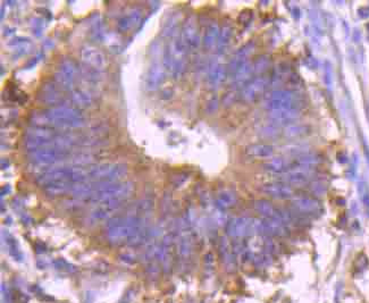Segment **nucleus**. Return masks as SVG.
Here are the masks:
<instances>
[{
  "instance_id": "30",
  "label": "nucleus",
  "mask_w": 369,
  "mask_h": 303,
  "mask_svg": "<svg viewBox=\"0 0 369 303\" xmlns=\"http://www.w3.org/2000/svg\"><path fill=\"white\" fill-rule=\"evenodd\" d=\"M309 132H310V127L308 125L293 123V124H290L284 127L283 134L286 139L295 140V139H300V137L307 135V134H309Z\"/></svg>"
},
{
  "instance_id": "9",
  "label": "nucleus",
  "mask_w": 369,
  "mask_h": 303,
  "mask_svg": "<svg viewBox=\"0 0 369 303\" xmlns=\"http://www.w3.org/2000/svg\"><path fill=\"white\" fill-rule=\"evenodd\" d=\"M270 85V77L266 75L256 76L241 91V98L248 103L255 102L260 97L265 96Z\"/></svg>"
},
{
  "instance_id": "14",
  "label": "nucleus",
  "mask_w": 369,
  "mask_h": 303,
  "mask_svg": "<svg viewBox=\"0 0 369 303\" xmlns=\"http://www.w3.org/2000/svg\"><path fill=\"white\" fill-rule=\"evenodd\" d=\"M82 61L84 62V65L90 67V68L96 69L98 72H101L107 65L106 57L100 50L96 48H84L81 52Z\"/></svg>"
},
{
  "instance_id": "42",
  "label": "nucleus",
  "mask_w": 369,
  "mask_h": 303,
  "mask_svg": "<svg viewBox=\"0 0 369 303\" xmlns=\"http://www.w3.org/2000/svg\"><path fill=\"white\" fill-rule=\"evenodd\" d=\"M359 193H360L361 200H363L365 205H367V207L369 208V189H368L367 184H365V183H360Z\"/></svg>"
},
{
  "instance_id": "16",
  "label": "nucleus",
  "mask_w": 369,
  "mask_h": 303,
  "mask_svg": "<svg viewBox=\"0 0 369 303\" xmlns=\"http://www.w3.org/2000/svg\"><path fill=\"white\" fill-rule=\"evenodd\" d=\"M227 75V66L221 63H214L210 65L208 74H207V85L210 90H216L224 83Z\"/></svg>"
},
{
  "instance_id": "26",
  "label": "nucleus",
  "mask_w": 369,
  "mask_h": 303,
  "mask_svg": "<svg viewBox=\"0 0 369 303\" xmlns=\"http://www.w3.org/2000/svg\"><path fill=\"white\" fill-rule=\"evenodd\" d=\"M246 155L250 158L265 159L274 155V147L266 143H255L246 148Z\"/></svg>"
},
{
  "instance_id": "45",
  "label": "nucleus",
  "mask_w": 369,
  "mask_h": 303,
  "mask_svg": "<svg viewBox=\"0 0 369 303\" xmlns=\"http://www.w3.org/2000/svg\"><path fill=\"white\" fill-rule=\"evenodd\" d=\"M332 73H331V65L329 63H326V66H325V82L326 84L330 85L332 84Z\"/></svg>"
},
{
  "instance_id": "5",
  "label": "nucleus",
  "mask_w": 369,
  "mask_h": 303,
  "mask_svg": "<svg viewBox=\"0 0 369 303\" xmlns=\"http://www.w3.org/2000/svg\"><path fill=\"white\" fill-rule=\"evenodd\" d=\"M57 131L49 127H35L28 130L25 134L24 145L31 151L39 150L42 148H48L49 145L54 147V142L58 136Z\"/></svg>"
},
{
  "instance_id": "25",
  "label": "nucleus",
  "mask_w": 369,
  "mask_h": 303,
  "mask_svg": "<svg viewBox=\"0 0 369 303\" xmlns=\"http://www.w3.org/2000/svg\"><path fill=\"white\" fill-rule=\"evenodd\" d=\"M291 68L288 64L285 63H280L278 65L275 67L273 76L270 77V85L274 89H281L283 84L286 82H289V78L291 76Z\"/></svg>"
},
{
  "instance_id": "24",
  "label": "nucleus",
  "mask_w": 369,
  "mask_h": 303,
  "mask_svg": "<svg viewBox=\"0 0 369 303\" xmlns=\"http://www.w3.org/2000/svg\"><path fill=\"white\" fill-rule=\"evenodd\" d=\"M254 207L256 209V211H257L259 215H261L265 219L277 218L283 222V212L275 208L272 202L267 200H257L254 203Z\"/></svg>"
},
{
  "instance_id": "47",
  "label": "nucleus",
  "mask_w": 369,
  "mask_h": 303,
  "mask_svg": "<svg viewBox=\"0 0 369 303\" xmlns=\"http://www.w3.org/2000/svg\"><path fill=\"white\" fill-rule=\"evenodd\" d=\"M364 147H365V155H366V158H367L368 163H369V148H368L367 144H365Z\"/></svg>"
},
{
  "instance_id": "40",
  "label": "nucleus",
  "mask_w": 369,
  "mask_h": 303,
  "mask_svg": "<svg viewBox=\"0 0 369 303\" xmlns=\"http://www.w3.org/2000/svg\"><path fill=\"white\" fill-rule=\"evenodd\" d=\"M310 190L316 196H323L326 192V185L319 181L310 182Z\"/></svg>"
},
{
  "instance_id": "6",
  "label": "nucleus",
  "mask_w": 369,
  "mask_h": 303,
  "mask_svg": "<svg viewBox=\"0 0 369 303\" xmlns=\"http://www.w3.org/2000/svg\"><path fill=\"white\" fill-rule=\"evenodd\" d=\"M226 231L228 235L233 237H243L256 233L262 234V220L239 217V218L229 220Z\"/></svg>"
},
{
  "instance_id": "39",
  "label": "nucleus",
  "mask_w": 369,
  "mask_h": 303,
  "mask_svg": "<svg viewBox=\"0 0 369 303\" xmlns=\"http://www.w3.org/2000/svg\"><path fill=\"white\" fill-rule=\"evenodd\" d=\"M280 134V127L269 123L268 125L263 126L261 130V135L263 137H275Z\"/></svg>"
},
{
  "instance_id": "3",
  "label": "nucleus",
  "mask_w": 369,
  "mask_h": 303,
  "mask_svg": "<svg viewBox=\"0 0 369 303\" xmlns=\"http://www.w3.org/2000/svg\"><path fill=\"white\" fill-rule=\"evenodd\" d=\"M299 96L292 90L274 89L263 96L262 106L266 110L299 109Z\"/></svg>"
},
{
  "instance_id": "2",
  "label": "nucleus",
  "mask_w": 369,
  "mask_h": 303,
  "mask_svg": "<svg viewBox=\"0 0 369 303\" xmlns=\"http://www.w3.org/2000/svg\"><path fill=\"white\" fill-rule=\"evenodd\" d=\"M49 126L74 129L85 124V118L80 110L70 107H55L46 110Z\"/></svg>"
},
{
  "instance_id": "32",
  "label": "nucleus",
  "mask_w": 369,
  "mask_h": 303,
  "mask_svg": "<svg viewBox=\"0 0 369 303\" xmlns=\"http://www.w3.org/2000/svg\"><path fill=\"white\" fill-rule=\"evenodd\" d=\"M263 168L266 170L270 171L274 174H283L284 171L288 170V163L284 158L277 157V158L270 159L268 162L263 164Z\"/></svg>"
},
{
  "instance_id": "10",
  "label": "nucleus",
  "mask_w": 369,
  "mask_h": 303,
  "mask_svg": "<svg viewBox=\"0 0 369 303\" xmlns=\"http://www.w3.org/2000/svg\"><path fill=\"white\" fill-rule=\"evenodd\" d=\"M314 169L295 166V168L288 169L280 175V181L289 186H303L309 184Z\"/></svg>"
},
{
  "instance_id": "17",
  "label": "nucleus",
  "mask_w": 369,
  "mask_h": 303,
  "mask_svg": "<svg viewBox=\"0 0 369 303\" xmlns=\"http://www.w3.org/2000/svg\"><path fill=\"white\" fill-rule=\"evenodd\" d=\"M300 109H282L268 111V121L276 126H288L293 124L300 117Z\"/></svg>"
},
{
  "instance_id": "29",
  "label": "nucleus",
  "mask_w": 369,
  "mask_h": 303,
  "mask_svg": "<svg viewBox=\"0 0 369 303\" xmlns=\"http://www.w3.org/2000/svg\"><path fill=\"white\" fill-rule=\"evenodd\" d=\"M323 157L316 152H306L298 157H295V165L299 167L311 168L314 169L316 166L322 164Z\"/></svg>"
},
{
  "instance_id": "44",
  "label": "nucleus",
  "mask_w": 369,
  "mask_h": 303,
  "mask_svg": "<svg viewBox=\"0 0 369 303\" xmlns=\"http://www.w3.org/2000/svg\"><path fill=\"white\" fill-rule=\"evenodd\" d=\"M251 20H252V12H250V10H246V12L241 13L240 17H239V21L243 24L250 23Z\"/></svg>"
},
{
  "instance_id": "43",
  "label": "nucleus",
  "mask_w": 369,
  "mask_h": 303,
  "mask_svg": "<svg viewBox=\"0 0 369 303\" xmlns=\"http://www.w3.org/2000/svg\"><path fill=\"white\" fill-rule=\"evenodd\" d=\"M235 97H236L235 91H233V90H232V91H229V92L226 93V95H225V97L223 98V101H221V102H223V104H224L225 107L231 106V104L235 101Z\"/></svg>"
},
{
  "instance_id": "36",
  "label": "nucleus",
  "mask_w": 369,
  "mask_h": 303,
  "mask_svg": "<svg viewBox=\"0 0 369 303\" xmlns=\"http://www.w3.org/2000/svg\"><path fill=\"white\" fill-rule=\"evenodd\" d=\"M180 21V16L178 14L172 15L168 20L165 22L163 28V35L169 38V36H175L176 31H178V24Z\"/></svg>"
},
{
  "instance_id": "1",
  "label": "nucleus",
  "mask_w": 369,
  "mask_h": 303,
  "mask_svg": "<svg viewBox=\"0 0 369 303\" xmlns=\"http://www.w3.org/2000/svg\"><path fill=\"white\" fill-rule=\"evenodd\" d=\"M187 52L185 46H184L181 36L175 35L169 41V43L165 47L163 56V65L165 70L173 78H179L185 73L187 66Z\"/></svg>"
},
{
  "instance_id": "12",
  "label": "nucleus",
  "mask_w": 369,
  "mask_h": 303,
  "mask_svg": "<svg viewBox=\"0 0 369 303\" xmlns=\"http://www.w3.org/2000/svg\"><path fill=\"white\" fill-rule=\"evenodd\" d=\"M70 156V153L67 150H63V149L52 147V148H42L39 150L32 151L30 155V159L31 162L37 165H52L55 163H58L60 160H64Z\"/></svg>"
},
{
  "instance_id": "15",
  "label": "nucleus",
  "mask_w": 369,
  "mask_h": 303,
  "mask_svg": "<svg viewBox=\"0 0 369 303\" xmlns=\"http://www.w3.org/2000/svg\"><path fill=\"white\" fill-rule=\"evenodd\" d=\"M292 207L295 212L302 215H316L322 210V205L317 199L310 197H295L292 199Z\"/></svg>"
},
{
  "instance_id": "22",
  "label": "nucleus",
  "mask_w": 369,
  "mask_h": 303,
  "mask_svg": "<svg viewBox=\"0 0 369 303\" xmlns=\"http://www.w3.org/2000/svg\"><path fill=\"white\" fill-rule=\"evenodd\" d=\"M262 234L268 236L283 237L288 234V228L281 219H262Z\"/></svg>"
},
{
  "instance_id": "21",
  "label": "nucleus",
  "mask_w": 369,
  "mask_h": 303,
  "mask_svg": "<svg viewBox=\"0 0 369 303\" xmlns=\"http://www.w3.org/2000/svg\"><path fill=\"white\" fill-rule=\"evenodd\" d=\"M39 100L40 102L48 104V106H55L62 101V93L56 84L46 83L40 90Z\"/></svg>"
},
{
  "instance_id": "20",
  "label": "nucleus",
  "mask_w": 369,
  "mask_h": 303,
  "mask_svg": "<svg viewBox=\"0 0 369 303\" xmlns=\"http://www.w3.org/2000/svg\"><path fill=\"white\" fill-rule=\"evenodd\" d=\"M254 63L250 61L243 64L232 76V85L234 90L243 89L252 80L254 75Z\"/></svg>"
},
{
  "instance_id": "8",
  "label": "nucleus",
  "mask_w": 369,
  "mask_h": 303,
  "mask_svg": "<svg viewBox=\"0 0 369 303\" xmlns=\"http://www.w3.org/2000/svg\"><path fill=\"white\" fill-rule=\"evenodd\" d=\"M180 36L187 52H194L198 49L200 46V33H199L198 20L195 15H190L184 20L180 31Z\"/></svg>"
},
{
  "instance_id": "41",
  "label": "nucleus",
  "mask_w": 369,
  "mask_h": 303,
  "mask_svg": "<svg viewBox=\"0 0 369 303\" xmlns=\"http://www.w3.org/2000/svg\"><path fill=\"white\" fill-rule=\"evenodd\" d=\"M218 106H220V101H218V98L216 96H213L206 103V113L207 114H214L215 111L218 109Z\"/></svg>"
},
{
  "instance_id": "37",
  "label": "nucleus",
  "mask_w": 369,
  "mask_h": 303,
  "mask_svg": "<svg viewBox=\"0 0 369 303\" xmlns=\"http://www.w3.org/2000/svg\"><path fill=\"white\" fill-rule=\"evenodd\" d=\"M9 46L13 48L17 55L21 56L30 51V48H31L32 43L31 41H29L28 39H16L14 41H10Z\"/></svg>"
},
{
  "instance_id": "4",
  "label": "nucleus",
  "mask_w": 369,
  "mask_h": 303,
  "mask_svg": "<svg viewBox=\"0 0 369 303\" xmlns=\"http://www.w3.org/2000/svg\"><path fill=\"white\" fill-rule=\"evenodd\" d=\"M133 190V185L131 183H106L97 188L90 197L91 201L104 202V203H111V202H120L131 194Z\"/></svg>"
},
{
  "instance_id": "23",
  "label": "nucleus",
  "mask_w": 369,
  "mask_h": 303,
  "mask_svg": "<svg viewBox=\"0 0 369 303\" xmlns=\"http://www.w3.org/2000/svg\"><path fill=\"white\" fill-rule=\"evenodd\" d=\"M142 20V13L139 8H133L120 18L117 23V29L120 32H129L137 28Z\"/></svg>"
},
{
  "instance_id": "33",
  "label": "nucleus",
  "mask_w": 369,
  "mask_h": 303,
  "mask_svg": "<svg viewBox=\"0 0 369 303\" xmlns=\"http://www.w3.org/2000/svg\"><path fill=\"white\" fill-rule=\"evenodd\" d=\"M235 203H236V196L233 192H231V191H223V192H221L220 194H218L216 204L218 208L221 209V210L232 208Z\"/></svg>"
},
{
  "instance_id": "7",
  "label": "nucleus",
  "mask_w": 369,
  "mask_h": 303,
  "mask_svg": "<svg viewBox=\"0 0 369 303\" xmlns=\"http://www.w3.org/2000/svg\"><path fill=\"white\" fill-rule=\"evenodd\" d=\"M127 174V166L123 164H104L89 167V177L111 183L123 178Z\"/></svg>"
},
{
  "instance_id": "13",
  "label": "nucleus",
  "mask_w": 369,
  "mask_h": 303,
  "mask_svg": "<svg viewBox=\"0 0 369 303\" xmlns=\"http://www.w3.org/2000/svg\"><path fill=\"white\" fill-rule=\"evenodd\" d=\"M255 50V42L254 41H250L240 48V49L233 55V57L231 61H229L228 65H227V70H228V75L233 76L236 70H238L243 64H246L247 62H249V56L254 52Z\"/></svg>"
},
{
  "instance_id": "11",
  "label": "nucleus",
  "mask_w": 369,
  "mask_h": 303,
  "mask_svg": "<svg viewBox=\"0 0 369 303\" xmlns=\"http://www.w3.org/2000/svg\"><path fill=\"white\" fill-rule=\"evenodd\" d=\"M75 75H76V66L71 59H64L59 64L55 73V80L60 89L70 91L73 89Z\"/></svg>"
},
{
  "instance_id": "38",
  "label": "nucleus",
  "mask_w": 369,
  "mask_h": 303,
  "mask_svg": "<svg viewBox=\"0 0 369 303\" xmlns=\"http://www.w3.org/2000/svg\"><path fill=\"white\" fill-rule=\"evenodd\" d=\"M192 250V240L189 235H184L182 238L180 240L179 243V251L180 254L184 258L189 257Z\"/></svg>"
},
{
  "instance_id": "28",
  "label": "nucleus",
  "mask_w": 369,
  "mask_h": 303,
  "mask_svg": "<svg viewBox=\"0 0 369 303\" xmlns=\"http://www.w3.org/2000/svg\"><path fill=\"white\" fill-rule=\"evenodd\" d=\"M233 38V26L231 23H225L223 25V28L221 29V33H220V38H218V42H217V54L218 55H223L225 51L227 50V48L231 43Z\"/></svg>"
},
{
  "instance_id": "19",
  "label": "nucleus",
  "mask_w": 369,
  "mask_h": 303,
  "mask_svg": "<svg viewBox=\"0 0 369 303\" xmlns=\"http://www.w3.org/2000/svg\"><path fill=\"white\" fill-rule=\"evenodd\" d=\"M261 192L266 196L272 197L274 199L286 200L291 199L293 197V190L291 186L284 184V183H267L261 186Z\"/></svg>"
},
{
  "instance_id": "46",
  "label": "nucleus",
  "mask_w": 369,
  "mask_h": 303,
  "mask_svg": "<svg viewBox=\"0 0 369 303\" xmlns=\"http://www.w3.org/2000/svg\"><path fill=\"white\" fill-rule=\"evenodd\" d=\"M32 28H33V31H35V33L37 35H39L41 32H42V23H41V20H35V22L32 23Z\"/></svg>"
},
{
  "instance_id": "27",
  "label": "nucleus",
  "mask_w": 369,
  "mask_h": 303,
  "mask_svg": "<svg viewBox=\"0 0 369 303\" xmlns=\"http://www.w3.org/2000/svg\"><path fill=\"white\" fill-rule=\"evenodd\" d=\"M220 26L216 23V22H212L208 26H207L205 35H203L202 39V44L203 48L206 50H212L213 48L217 46L218 42V38H220Z\"/></svg>"
},
{
  "instance_id": "31",
  "label": "nucleus",
  "mask_w": 369,
  "mask_h": 303,
  "mask_svg": "<svg viewBox=\"0 0 369 303\" xmlns=\"http://www.w3.org/2000/svg\"><path fill=\"white\" fill-rule=\"evenodd\" d=\"M71 100L73 101L76 106L81 108L90 107L93 102L91 95L86 91H83V90H75V91L72 92Z\"/></svg>"
},
{
  "instance_id": "18",
  "label": "nucleus",
  "mask_w": 369,
  "mask_h": 303,
  "mask_svg": "<svg viewBox=\"0 0 369 303\" xmlns=\"http://www.w3.org/2000/svg\"><path fill=\"white\" fill-rule=\"evenodd\" d=\"M165 74H166V70H165L163 64H160L159 62L151 63V65H150L148 68V72H147V89L150 90V91H153V90L159 88V85L163 83L165 78Z\"/></svg>"
},
{
  "instance_id": "34",
  "label": "nucleus",
  "mask_w": 369,
  "mask_h": 303,
  "mask_svg": "<svg viewBox=\"0 0 369 303\" xmlns=\"http://www.w3.org/2000/svg\"><path fill=\"white\" fill-rule=\"evenodd\" d=\"M71 189H73L71 182H56L46 185V192L51 197L62 196V194L69 192Z\"/></svg>"
},
{
  "instance_id": "35",
  "label": "nucleus",
  "mask_w": 369,
  "mask_h": 303,
  "mask_svg": "<svg viewBox=\"0 0 369 303\" xmlns=\"http://www.w3.org/2000/svg\"><path fill=\"white\" fill-rule=\"evenodd\" d=\"M270 67H272V59H270L269 56H259L254 62V73L258 76L263 75Z\"/></svg>"
}]
</instances>
